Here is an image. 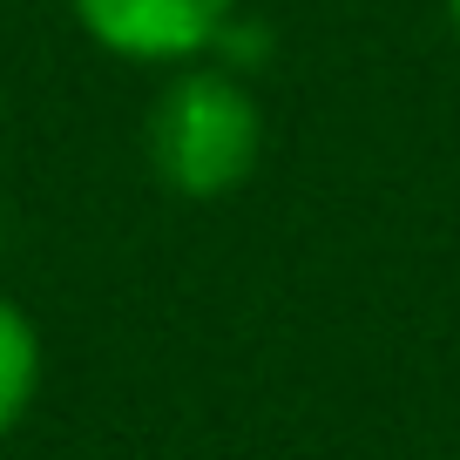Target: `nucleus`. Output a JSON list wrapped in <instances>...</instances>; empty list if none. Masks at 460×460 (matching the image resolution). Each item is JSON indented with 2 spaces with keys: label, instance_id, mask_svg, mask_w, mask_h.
<instances>
[{
  "label": "nucleus",
  "instance_id": "20e7f679",
  "mask_svg": "<svg viewBox=\"0 0 460 460\" xmlns=\"http://www.w3.org/2000/svg\"><path fill=\"white\" fill-rule=\"evenodd\" d=\"M447 14H454V28H460V0H447Z\"/></svg>",
  "mask_w": 460,
  "mask_h": 460
},
{
  "label": "nucleus",
  "instance_id": "f03ea898",
  "mask_svg": "<svg viewBox=\"0 0 460 460\" xmlns=\"http://www.w3.org/2000/svg\"><path fill=\"white\" fill-rule=\"evenodd\" d=\"M82 34L122 61L183 68L217 48V34L237 21V0H68Z\"/></svg>",
  "mask_w": 460,
  "mask_h": 460
},
{
  "label": "nucleus",
  "instance_id": "7ed1b4c3",
  "mask_svg": "<svg viewBox=\"0 0 460 460\" xmlns=\"http://www.w3.org/2000/svg\"><path fill=\"white\" fill-rule=\"evenodd\" d=\"M34 400H41V332L0 291V440L34 413Z\"/></svg>",
  "mask_w": 460,
  "mask_h": 460
},
{
  "label": "nucleus",
  "instance_id": "f257e3e1",
  "mask_svg": "<svg viewBox=\"0 0 460 460\" xmlns=\"http://www.w3.org/2000/svg\"><path fill=\"white\" fill-rule=\"evenodd\" d=\"M149 170L190 203L244 190L264 156V109L251 82L224 61H183L149 109Z\"/></svg>",
  "mask_w": 460,
  "mask_h": 460
}]
</instances>
